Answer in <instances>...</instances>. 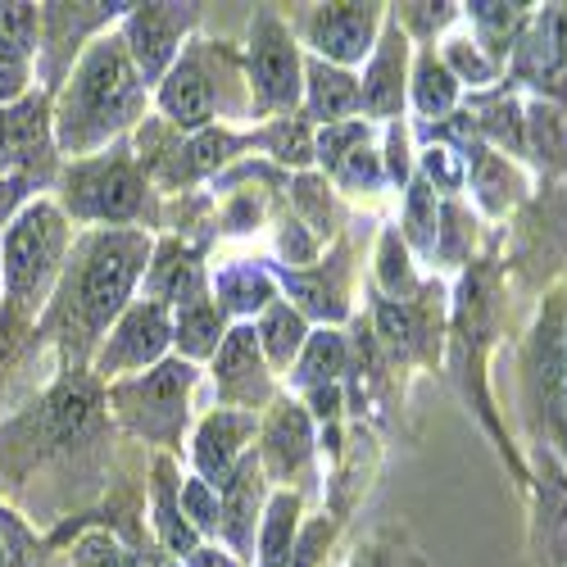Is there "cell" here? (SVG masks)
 Listing matches in <instances>:
<instances>
[{
    "label": "cell",
    "instance_id": "7402d4cb",
    "mask_svg": "<svg viewBox=\"0 0 567 567\" xmlns=\"http://www.w3.org/2000/svg\"><path fill=\"white\" fill-rule=\"evenodd\" d=\"M214 291H218V309L227 313H259L277 300V287H272V277L255 264H236V268H223L218 281H214Z\"/></svg>",
    "mask_w": 567,
    "mask_h": 567
},
{
    "label": "cell",
    "instance_id": "bcb514c9",
    "mask_svg": "<svg viewBox=\"0 0 567 567\" xmlns=\"http://www.w3.org/2000/svg\"><path fill=\"white\" fill-rule=\"evenodd\" d=\"M545 517H549V540L558 549V558H567V491L558 486V477L549 482V499H545Z\"/></svg>",
    "mask_w": 567,
    "mask_h": 567
},
{
    "label": "cell",
    "instance_id": "3957f363",
    "mask_svg": "<svg viewBox=\"0 0 567 567\" xmlns=\"http://www.w3.org/2000/svg\"><path fill=\"white\" fill-rule=\"evenodd\" d=\"M73 250V223L55 200H28L19 218L0 236V272H6V313L37 327L41 309L51 305L64 259Z\"/></svg>",
    "mask_w": 567,
    "mask_h": 567
},
{
    "label": "cell",
    "instance_id": "2e32d148",
    "mask_svg": "<svg viewBox=\"0 0 567 567\" xmlns=\"http://www.w3.org/2000/svg\"><path fill=\"white\" fill-rule=\"evenodd\" d=\"M313 454V432H309V413L300 404H281L268 422V432H264V472H272L277 482H287L291 472H300Z\"/></svg>",
    "mask_w": 567,
    "mask_h": 567
},
{
    "label": "cell",
    "instance_id": "7a4b0ae2",
    "mask_svg": "<svg viewBox=\"0 0 567 567\" xmlns=\"http://www.w3.org/2000/svg\"><path fill=\"white\" fill-rule=\"evenodd\" d=\"M141 82L127 45L118 32H101L91 37V45L82 51V60L73 64L69 82L55 91V146L60 159H91L105 141H114L141 110Z\"/></svg>",
    "mask_w": 567,
    "mask_h": 567
},
{
    "label": "cell",
    "instance_id": "603a6c76",
    "mask_svg": "<svg viewBox=\"0 0 567 567\" xmlns=\"http://www.w3.org/2000/svg\"><path fill=\"white\" fill-rule=\"evenodd\" d=\"M255 332H259V350H264V359L277 363V368H287V363L305 350V341H309L305 318H300L291 305H281V300H272V305L264 309V318H259Z\"/></svg>",
    "mask_w": 567,
    "mask_h": 567
},
{
    "label": "cell",
    "instance_id": "1f68e13d",
    "mask_svg": "<svg viewBox=\"0 0 567 567\" xmlns=\"http://www.w3.org/2000/svg\"><path fill=\"white\" fill-rule=\"evenodd\" d=\"M231 151H241V141L218 127H205L186 141V151H177V168L186 164V173H214L223 159H231Z\"/></svg>",
    "mask_w": 567,
    "mask_h": 567
},
{
    "label": "cell",
    "instance_id": "8992f818",
    "mask_svg": "<svg viewBox=\"0 0 567 567\" xmlns=\"http://www.w3.org/2000/svg\"><path fill=\"white\" fill-rule=\"evenodd\" d=\"M55 101L45 91H28L23 101L0 105V177L6 182H28L32 192L60 182V146H55Z\"/></svg>",
    "mask_w": 567,
    "mask_h": 567
},
{
    "label": "cell",
    "instance_id": "4fadbf2b",
    "mask_svg": "<svg viewBox=\"0 0 567 567\" xmlns=\"http://www.w3.org/2000/svg\"><path fill=\"white\" fill-rule=\"evenodd\" d=\"M159 110L173 127H186V132H205L214 110H218V96H214V82L200 64V55H182L164 82H159Z\"/></svg>",
    "mask_w": 567,
    "mask_h": 567
},
{
    "label": "cell",
    "instance_id": "f5cc1de1",
    "mask_svg": "<svg viewBox=\"0 0 567 567\" xmlns=\"http://www.w3.org/2000/svg\"><path fill=\"white\" fill-rule=\"evenodd\" d=\"M309 409H313L318 417L332 422V417L341 413V386H313V391H309Z\"/></svg>",
    "mask_w": 567,
    "mask_h": 567
},
{
    "label": "cell",
    "instance_id": "8fae6325",
    "mask_svg": "<svg viewBox=\"0 0 567 567\" xmlns=\"http://www.w3.org/2000/svg\"><path fill=\"white\" fill-rule=\"evenodd\" d=\"M377 23H382V10L377 6H318L309 19V41H313L318 60L346 69V64H359L363 55H372Z\"/></svg>",
    "mask_w": 567,
    "mask_h": 567
},
{
    "label": "cell",
    "instance_id": "9c48e42d",
    "mask_svg": "<svg viewBox=\"0 0 567 567\" xmlns=\"http://www.w3.org/2000/svg\"><path fill=\"white\" fill-rule=\"evenodd\" d=\"M196 23V6H132L123 14V45L141 82H164L177 64V41Z\"/></svg>",
    "mask_w": 567,
    "mask_h": 567
},
{
    "label": "cell",
    "instance_id": "5b68a950",
    "mask_svg": "<svg viewBox=\"0 0 567 567\" xmlns=\"http://www.w3.org/2000/svg\"><path fill=\"white\" fill-rule=\"evenodd\" d=\"M192 382H196L192 363L186 359H164L151 372L132 377V382L110 386L105 404L114 409V417L123 422L127 432L173 445L182 436V422H186V395H192Z\"/></svg>",
    "mask_w": 567,
    "mask_h": 567
},
{
    "label": "cell",
    "instance_id": "f6af8a7d",
    "mask_svg": "<svg viewBox=\"0 0 567 567\" xmlns=\"http://www.w3.org/2000/svg\"><path fill=\"white\" fill-rule=\"evenodd\" d=\"M337 177H341L346 186H377V182L386 177V168H382V155H372L368 146H359L354 155H346V159H341Z\"/></svg>",
    "mask_w": 567,
    "mask_h": 567
},
{
    "label": "cell",
    "instance_id": "d6986e66",
    "mask_svg": "<svg viewBox=\"0 0 567 567\" xmlns=\"http://www.w3.org/2000/svg\"><path fill=\"white\" fill-rule=\"evenodd\" d=\"M305 91H309V114L322 118V123H346V114L363 110V96H359V82L327 64V60H309L305 64Z\"/></svg>",
    "mask_w": 567,
    "mask_h": 567
},
{
    "label": "cell",
    "instance_id": "4dcf8cb0",
    "mask_svg": "<svg viewBox=\"0 0 567 567\" xmlns=\"http://www.w3.org/2000/svg\"><path fill=\"white\" fill-rule=\"evenodd\" d=\"M359 146H368V123H363V118L327 123V127L313 136V159L337 173V168H341V159H346V155H354Z\"/></svg>",
    "mask_w": 567,
    "mask_h": 567
},
{
    "label": "cell",
    "instance_id": "60d3db41",
    "mask_svg": "<svg viewBox=\"0 0 567 567\" xmlns=\"http://www.w3.org/2000/svg\"><path fill=\"white\" fill-rule=\"evenodd\" d=\"M73 567H127V558H123V549H118L114 536L86 532V536H78V545H73Z\"/></svg>",
    "mask_w": 567,
    "mask_h": 567
},
{
    "label": "cell",
    "instance_id": "44dd1931",
    "mask_svg": "<svg viewBox=\"0 0 567 567\" xmlns=\"http://www.w3.org/2000/svg\"><path fill=\"white\" fill-rule=\"evenodd\" d=\"M223 337H227V313L209 296L196 300V305H182L177 318H173V341L186 359H214Z\"/></svg>",
    "mask_w": 567,
    "mask_h": 567
},
{
    "label": "cell",
    "instance_id": "816d5d0a",
    "mask_svg": "<svg viewBox=\"0 0 567 567\" xmlns=\"http://www.w3.org/2000/svg\"><path fill=\"white\" fill-rule=\"evenodd\" d=\"M281 255H287L291 264H309V259H313V241H309V236H305L296 223L281 231Z\"/></svg>",
    "mask_w": 567,
    "mask_h": 567
},
{
    "label": "cell",
    "instance_id": "7dc6e473",
    "mask_svg": "<svg viewBox=\"0 0 567 567\" xmlns=\"http://www.w3.org/2000/svg\"><path fill=\"white\" fill-rule=\"evenodd\" d=\"M467 14L477 19L486 32H508L523 14V6H499V0H477V6H467Z\"/></svg>",
    "mask_w": 567,
    "mask_h": 567
},
{
    "label": "cell",
    "instance_id": "ac0fdd59",
    "mask_svg": "<svg viewBox=\"0 0 567 567\" xmlns=\"http://www.w3.org/2000/svg\"><path fill=\"white\" fill-rule=\"evenodd\" d=\"M214 377L227 395L250 400V391H264V350H259V332L250 322L231 327L223 337L218 354H214Z\"/></svg>",
    "mask_w": 567,
    "mask_h": 567
},
{
    "label": "cell",
    "instance_id": "c3c4849f",
    "mask_svg": "<svg viewBox=\"0 0 567 567\" xmlns=\"http://www.w3.org/2000/svg\"><path fill=\"white\" fill-rule=\"evenodd\" d=\"M28 200H37V192L28 182H6V177H0V236H6V227L19 218V209Z\"/></svg>",
    "mask_w": 567,
    "mask_h": 567
},
{
    "label": "cell",
    "instance_id": "9f6ffc18",
    "mask_svg": "<svg viewBox=\"0 0 567 567\" xmlns=\"http://www.w3.org/2000/svg\"><path fill=\"white\" fill-rule=\"evenodd\" d=\"M359 567H377V563H372V558H368V563H359Z\"/></svg>",
    "mask_w": 567,
    "mask_h": 567
},
{
    "label": "cell",
    "instance_id": "7bdbcfd3",
    "mask_svg": "<svg viewBox=\"0 0 567 567\" xmlns=\"http://www.w3.org/2000/svg\"><path fill=\"white\" fill-rule=\"evenodd\" d=\"M445 69L458 78V82H491L495 64L482 60V51L472 41H450V55H445Z\"/></svg>",
    "mask_w": 567,
    "mask_h": 567
},
{
    "label": "cell",
    "instance_id": "91938a15",
    "mask_svg": "<svg viewBox=\"0 0 567 567\" xmlns=\"http://www.w3.org/2000/svg\"><path fill=\"white\" fill-rule=\"evenodd\" d=\"M558 409H567V400H563V404H558Z\"/></svg>",
    "mask_w": 567,
    "mask_h": 567
},
{
    "label": "cell",
    "instance_id": "680465c9",
    "mask_svg": "<svg viewBox=\"0 0 567 567\" xmlns=\"http://www.w3.org/2000/svg\"><path fill=\"white\" fill-rule=\"evenodd\" d=\"M164 567H182V563H164Z\"/></svg>",
    "mask_w": 567,
    "mask_h": 567
},
{
    "label": "cell",
    "instance_id": "ee69618b",
    "mask_svg": "<svg viewBox=\"0 0 567 567\" xmlns=\"http://www.w3.org/2000/svg\"><path fill=\"white\" fill-rule=\"evenodd\" d=\"M296 205L309 214L313 231H332V200H327V186L318 177H300L296 182Z\"/></svg>",
    "mask_w": 567,
    "mask_h": 567
},
{
    "label": "cell",
    "instance_id": "30bf717a",
    "mask_svg": "<svg viewBox=\"0 0 567 567\" xmlns=\"http://www.w3.org/2000/svg\"><path fill=\"white\" fill-rule=\"evenodd\" d=\"M250 82L268 110H296L305 91V64L296 41L268 10L255 19V32H250Z\"/></svg>",
    "mask_w": 567,
    "mask_h": 567
},
{
    "label": "cell",
    "instance_id": "11a10c76",
    "mask_svg": "<svg viewBox=\"0 0 567 567\" xmlns=\"http://www.w3.org/2000/svg\"><path fill=\"white\" fill-rule=\"evenodd\" d=\"M0 305H6V272H0Z\"/></svg>",
    "mask_w": 567,
    "mask_h": 567
},
{
    "label": "cell",
    "instance_id": "d6a6232c",
    "mask_svg": "<svg viewBox=\"0 0 567 567\" xmlns=\"http://www.w3.org/2000/svg\"><path fill=\"white\" fill-rule=\"evenodd\" d=\"M0 567H37V536L6 504H0Z\"/></svg>",
    "mask_w": 567,
    "mask_h": 567
},
{
    "label": "cell",
    "instance_id": "4316f807",
    "mask_svg": "<svg viewBox=\"0 0 567 567\" xmlns=\"http://www.w3.org/2000/svg\"><path fill=\"white\" fill-rule=\"evenodd\" d=\"M458 101V78L445 69V60L436 55H422L413 69V105L427 114V118H445Z\"/></svg>",
    "mask_w": 567,
    "mask_h": 567
},
{
    "label": "cell",
    "instance_id": "7c38bea8",
    "mask_svg": "<svg viewBox=\"0 0 567 567\" xmlns=\"http://www.w3.org/2000/svg\"><path fill=\"white\" fill-rule=\"evenodd\" d=\"M255 436V413H236V409H218L200 422L196 432V467L200 482H209L214 491L227 486V477L236 472V463L246 458V441Z\"/></svg>",
    "mask_w": 567,
    "mask_h": 567
},
{
    "label": "cell",
    "instance_id": "83f0119b",
    "mask_svg": "<svg viewBox=\"0 0 567 567\" xmlns=\"http://www.w3.org/2000/svg\"><path fill=\"white\" fill-rule=\"evenodd\" d=\"M436 227H441L436 186L427 177H413L404 200V241H413L417 250H436Z\"/></svg>",
    "mask_w": 567,
    "mask_h": 567
},
{
    "label": "cell",
    "instance_id": "f35d334b",
    "mask_svg": "<svg viewBox=\"0 0 567 567\" xmlns=\"http://www.w3.org/2000/svg\"><path fill=\"white\" fill-rule=\"evenodd\" d=\"M182 513L192 517V527H196L200 536L218 532V491H214L209 482L192 477V482L182 486Z\"/></svg>",
    "mask_w": 567,
    "mask_h": 567
},
{
    "label": "cell",
    "instance_id": "484cf974",
    "mask_svg": "<svg viewBox=\"0 0 567 567\" xmlns=\"http://www.w3.org/2000/svg\"><path fill=\"white\" fill-rule=\"evenodd\" d=\"M281 281H287V291L296 300V313L305 318H322V322H337L346 318V291H341V277H309V272H281Z\"/></svg>",
    "mask_w": 567,
    "mask_h": 567
},
{
    "label": "cell",
    "instance_id": "ffe728a7",
    "mask_svg": "<svg viewBox=\"0 0 567 567\" xmlns=\"http://www.w3.org/2000/svg\"><path fill=\"white\" fill-rule=\"evenodd\" d=\"M155 532H159L164 549L177 558H192L200 549V532L186 523V513H182V491L173 482V463L155 467Z\"/></svg>",
    "mask_w": 567,
    "mask_h": 567
},
{
    "label": "cell",
    "instance_id": "6f0895ef",
    "mask_svg": "<svg viewBox=\"0 0 567 567\" xmlns=\"http://www.w3.org/2000/svg\"><path fill=\"white\" fill-rule=\"evenodd\" d=\"M563 218H567V200H563Z\"/></svg>",
    "mask_w": 567,
    "mask_h": 567
},
{
    "label": "cell",
    "instance_id": "cb8c5ba5",
    "mask_svg": "<svg viewBox=\"0 0 567 567\" xmlns=\"http://www.w3.org/2000/svg\"><path fill=\"white\" fill-rule=\"evenodd\" d=\"M296 517H300V499L291 491L268 499L264 532H259V567H287V558L296 549Z\"/></svg>",
    "mask_w": 567,
    "mask_h": 567
},
{
    "label": "cell",
    "instance_id": "74e56055",
    "mask_svg": "<svg viewBox=\"0 0 567 567\" xmlns=\"http://www.w3.org/2000/svg\"><path fill=\"white\" fill-rule=\"evenodd\" d=\"M486 118H477V132H491L499 146H513V151H523L527 146V127H523V114H517L513 101H495L482 110Z\"/></svg>",
    "mask_w": 567,
    "mask_h": 567
},
{
    "label": "cell",
    "instance_id": "d590c367",
    "mask_svg": "<svg viewBox=\"0 0 567 567\" xmlns=\"http://www.w3.org/2000/svg\"><path fill=\"white\" fill-rule=\"evenodd\" d=\"M264 146L281 159V164H309L313 159V136L305 123H291V118H281L277 127L264 132Z\"/></svg>",
    "mask_w": 567,
    "mask_h": 567
},
{
    "label": "cell",
    "instance_id": "f546056e",
    "mask_svg": "<svg viewBox=\"0 0 567 567\" xmlns=\"http://www.w3.org/2000/svg\"><path fill=\"white\" fill-rule=\"evenodd\" d=\"M0 41L37 60V45H41V6H32V0H0Z\"/></svg>",
    "mask_w": 567,
    "mask_h": 567
},
{
    "label": "cell",
    "instance_id": "ba28073f",
    "mask_svg": "<svg viewBox=\"0 0 567 567\" xmlns=\"http://www.w3.org/2000/svg\"><path fill=\"white\" fill-rule=\"evenodd\" d=\"M132 6H41V45L32 73L41 78V91L55 96L73 73V55L82 51V37L110 28L118 14H127Z\"/></svg>",
    "mask_w": 567,
    "mask_h": 567
},
{
    "label": "cell",
    "instance_id": "b9f144b4",
    "mask_svg": "<svg viewBox=\"0 0 567 567\" xmlns=\"http://www.w3.org/2000/svg\"><path fill=\"white\" fill-rule=\"evenodd\" d=\"M422 177H427L436 192H458L463 186V155L450 146H432L422 155Z\"/></svg>",
    "mask_w": 567,
    "mask_h": 567
},
{
    "label": "cell",
    "instance_id": "277c9868",
    "mask_svg": "<svg viewBox=\"0 0 567 567\" xmlns=\"http://www.w3.org/2000/svg\"><path fill=\"white\" fill-rule=\"evenodd\" d=\"M60 196L55 205L64 209L69 223H110L123 227L146 214V177L136 173L132 159L123 155H91L73 159L60 168Z\"/></svg>",
    "mask_w": 567,
    "mask_h": 567
},
{
    "label": "cell",
    "instance_id": "8d00e7d4",
    "mask_svg": "<svg viewBox=\"0 0 567 567\" xmlns=\"http://www.w3.org/2000/svg\"><path fill=\"white\" fill-rule=\"evenodd\" d=\"M472 159V182H477V192H482V205L486 209H504V192H508V186H513V177H508V168L495 159V155H486L482 146L477 151H472L467 155Z\"/></svg>",
    "mask_w": 567,
    "mask_h": 567
},
{
    "label": "cell",
    "instance_id": "5bb4252c",
    "mask_svg": "<svg viewBox=\"0 0 567 567\" xmlns=\"http://www.w3.org/2000/svg\"><path fill=\"white\" fill-rule=\"evenodd\" d=\"M404 69H409V41H404V28L391 23L386 37L372 45V60H368L363 82H359L363 110L372 118H395L400 114V105H404Z\"/></svg>",
    "mask_w": 567,
    "mask_h": 567
},
{
    "label": "cell",
    "instance_id": "db71d44e",
    "mask_svg": "<svg viewBox=\"0 0 567 567\" xmlns=\"http://www.w3.org/2000/svg\"><path fill=\"white\" fill-rule=\"evenodd\" d=\"M186 567H236V563H231L227 554H218V549H205V545H200L192 558H186Z\"/></svg>",
    "mask_w": 567,
    "mask_h": 567
},
{
    "label": "cell",
    "instance_id": "9a60e30c",
    "mask_svg": "<svg viewBox=\"0 0 567 567\" xmlns=\"http://www.w3.org/2000/svg\"><path fill=\"white\" fill-rule=\"evenodd\" d=\"M259 508H264V463L255 454H246L227 477V486L218 491V532L236 554L250 549Z\"/></svg>",
    "mask_w": 567,
    "mask_h": 567
},
{
    "label": "cell",
    "instance_id": "ab89813d",
    "mask_svg": "<svg viewBox=\"0 0 567 567\" xmlns=\"http://www.w3.org/2000/svg\"><path fill=\"white\" fill-rule=\"evenodd\" d=\"M382 281H386L391 296H400V305L409 300V291H413V268H409V255H404L400 231H386V236H382Z\"/></svg>",
    "mask_w": 567,
    "mask_h": 567
},
{
    "label": "cell",
    "instance_id": "52a82bcc",
    "mask_svg": "<svg viewBox=\"0 0 567 567\" xmlns=\"http://www.w3.org/2000/svg\"><path fill=\"white\" fill-rule=\"evenodd\" d=\"M168 341H173L168 309L155 305V300H136L110 327V337L101 341V350H96V359H91L86 372L96 377V382H110V377H123V372H141L146 363H164Z\"/></svg>",
    "mask_w": 567,
    "mask_h": 567
},
{
    "label": "cell",
    "instance_id": "6da1fadb",
    "mask_svg": "<svg viewBox=\"0 0 567 567\" xmlns=\"http://www.w3.org/2000/svg\"><path fill=\"white\" fill-rule=\"evenodd\" d=\"M155 241L141 227H96L73 241L60 287L37 318V341L60 350V372H86L110 327L132 305L141 272L151 268Z\"/></svg>",
    "mask_w": 567,
    "mask_h": 567
},
{
    "label": "cell",
    "instance_id": "d4e9b609",
    "mask_svg": "<svg viewBox=\"0 0 567 567\" xmlns=\"http://www.w3.org/2000/svg\"><path fill=\"white\" fill-rule=\"evenodd\" d=\"M346 372V337L337 332H309L300 359H296V386L313 391V386H337V377Z\"/></svg>",
    "mask_w": 567,
    "mask_h": 567
},
{
    "label": "cell",
    "instance_id": "f1b7e54d",
    "mask_svg": "<svg viewBox=\"0 0 567 567\" xmlns=\"http://www.w3.org/2000/svg\"><path fill=\"white\" fill-rule=\"evenodd\" d=\"M527 146L536 151V159H540L549 173L567 168V118H563L558 110L536 105V110L527 114Z\"/></svg>",
    "mask_w": 567,
    "mask_h": 567
},
{
    "label": "cell",
    "instance_id": "e0dca14e",
    "mask_svg": "<svg viewBox=\"0 0 567 567\" xmlns=\"http://www.w3.org/2000/svg\"><path fill=\"white\" fill-rule=\"evenodd\" d=\"M146 300H155L164 309L205 300V264L182 246H159L155 264L146 268Z\"/></svg>",
    "mask_w": 567,
    "mask_h": 567
},
{
    "label": "cell",
    "instance_id": "e575fe53",
    "mask_svg": "<svg viewBox=\"0 0 567 567\" xmlns=\"http://www.w3.org/2000/svg\"><path fill=\"white\" fill-rule=\"evenodd\" d=\"M28 91H37V73H32V55L14 51V45L0 41V105L23 101Z\"/></svg>",
    "mask_w": 567,
    "mask_h": 567
},
{
    "label": "cell",
    "instance_id": "836d02e7",
    "mask_svg": "<svg viewBox=\"0 0 567 567\" xmlns=\"http://www.w3.org/2000/svg\"><path fill=\"white\" fill-rule=\"evenodd\" d=\"M377 337H382L395 354H409L417 346V318H413V309L400 305V300H382V305H377Z\"/></svg>",
    "mask_w": 567,
    "mask_h": 567
},
{
    "label": "cell",
    "instance_id": "681fc988",
    "mask_svg": "<svg viewBox=\"0 0 567 567\" xmlns=\"http://www.w3.org/2000/svg\"><path fill=\"white\" fill-rule=\"evenodd\" d=\"M450 10L454 6H400V19L395 23H404L413 32H432V28L450 23Z\"/></svg>",
    "mask_w": 567,
    "mask_h": 567
},
{
    "label": "cell",
    "instance_id": "f907efd6",
    "mask_svg": "<svg viewBox=\"0 0 567 567\" xmlns=\"http://www.w3.org/2000/svg\"><path fill=\"white\" fill-rule=\"evenodd\" d=\"M386 173L395 182H409V146H404V127H391V141H386Z\"/></svg>",
    "mask_w": 567,
    "mask_h": 567
}]
</instances>
